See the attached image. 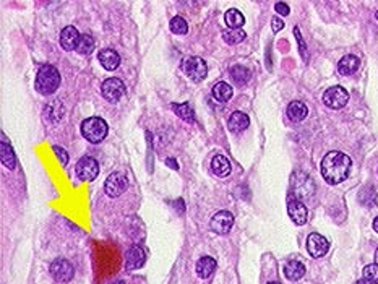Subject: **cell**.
Masks as SVG:
<instances>
[{"instance_id": "cell-3", "label": "cell", "mask_w": 378, "mask_h": 284, "mask_svg": "<svg viewBox=\"0 0 378 284\" xmlns=\"http://www.w3.org/2000/svg\"><path fill=\"white\" fill-rule=\"evenodd\" d=\"M107 132H109V127L101 117H89L81 122V135L89 143H101L107 136Z\"/></svg>"}, {"instance_id": "cell-11", "label": "cell", "mask_w": 378, "mask_h": 284, "mask_svg": "<svg viewBox=\"0 0 378 284\" xmlns=\"http://www.w3.org/2000/svg\"><path fill=\"white\" fill-rule=\"evenodd\" d=\"M307 250L313 258H321L329 250V242L323 235L312 232L307 237Z\"/></svg>"}, {"instance_id": "cell-25", "label": "cell", "mask_w": 378, "mask_h": 284, "mask_svg": "<svg viewBox=\"0 0 378 284\" xmlns=\"http://www.w3.org/2000/svg\"><path fill=\"white\" fill-rule=\"evenodd\" d=\"M230 76L237 84H244L250 80V70L244 65H234L230 68Z\"/></svg>"}, {"instance_id": "cell-28", "label": "cell", "mask_w": 378, "mask_h": 284, "mask_svg": "<svg viewBox=\"0 0 378 284\" xmlns=\"http://www.w3.org/2000/svg\"><path fill=\"white\" fill-rule=\"evenodd\" d=\"M92 51H94V39L89 34H81L76 52L81 54V56H89Z\"/></svg>"}, {"instance_id": "cell-35", "label": "cell", "mask_w": 378, "mask_h": 284, "mask_svg": "<svg viewBox=\"0 0 378 284\" xmlns=\"http://www.w3.org/2000/svg\"><path fill=\"white\" fill-rule=\"evenodd\" d=\"M166 164L171 167V169H174V171H179V164H177V161L174 158H167L166 159Z\"/></svg>"}, {"instance_id": "cell-36", "label": "cell", "mask_w": 378, "mask_h": 284, "mask_svg": "<svg viewBox=\"0 0 378 284\" xmlns=\"http://www.w3.org/2000/svg\"><path fill=\"white\" fill-rule=\"evenodd\" d=\"M356 284H376V282H375V281H370V279H365V278H362V279L356 281Z\"/></svg>"}, {"instance_id": "cell-8", "label": "cell", "mask_w": 378, "mask_h": 284, "mask_svg": "<svg viewBox=\"0 0 378 284\" xmlns=\"http://www.w3.org/2000/svg\"><path fill=\"white\" fill-rule=\"evenodd\" d=\"M128 187V180H127V175L122 174V172H114L111 174L109 177L106 180V194L107 197L111 198H117L120 197L123 192L127 190Z\"/></svg>"}, {"instance_id": "cell-24", "label": "cell", "mask_w": 378, "mask_h": 284, "mask_svg": "<svg viewBox=\"0 0 378 284\" xmlns=\"http://www.w3.org/2000/svg\"><path fill=\"white\" fill-rule=\"evenodd\" d=\"M224 20H226V25L229 26V29H241L245 23L244 15L235 9L227 10L224 15Z\"/></svg>"}, {"instance_id": "cell-31", "label": "cell", "mask_w": 378, "mask_h": 284, "mask_svg": "<svg viewBox=\"0 0 378 284\" xmlns=\"http://www.w3.org/2000/svg\"><path fill=\"white\" fill-rule=\"evenodd\" d=\"M294 34H296V39H297V44H299V51H300V56H302L304 60H307V45L302 39V34H300L299 28H294Z\"/></svg>"}, {"instance_id": "cell-4", "label": "cell", "mask_w": 378, "mask_h": 284, "mask_svg": "<svg viewBox=\"0 0 378 284\" xmlns=\"http://www.w3.org/2000/svg\"><path fill=\"white\" fill-rule=\"evenodd\" d=\"M182 70L183 73L188 76L192 81L200 83L205 80V76L208 73V67L206 62L200 57H187L182 62Z\"/></svg>"}, {"instance_id": "cell-34", "label": "cell", "mask_w": 378, "mask_h": 284, "mask_svg": "<svg viewBox=\"0 0 378 284\" xmlns=\"http://www.w3.org/2000/svg\"><path fill=\"white\" fill-rule=\"evenodd\" d=\"M271 28H273V31H274V33L281 31V29L284 28V21H282L281 18L274 17V18L271 20Z\"/></svg>"}, {"instance_id": "cell-15", "label": "cell", "mask_w": 378, "mask_h": 284, "mask_svg": "<svg viewBox=\"0 0 378 284\" xmlns=\"http://www.w3.org/2000/svg\"><path fill=\"white\" fill-rule=\"evenodd\" d=\"M98 60H99V64L103 65V68H106V70H109V72L115 70V68L120 65V56L112 49L99 51Z\"/></svg>"}, {"instance_id": "cell-13", "label": "cell", "mask_w": 378, "mask_h": 284, "mask_svg": "<svg viewBox=\"0 0 378 284\" xmlns=\"http://www.w3.org/2000/svg\"><path fill=\"white\" fill-rule=\"evenodd\" d=\"M81 34L76 31L75 26H65L60 33V45L64 51H76Z\"/></svg>"}, {"instance_id": "cell-38", "label": "cell", "mask_w": 378, "mask_h": 284, "mask_svg": "<svg viewBox=\"0 0 378 284\" xmlns=\"http://www.w3.org/2000/svg\"><path fill=\"white\" fill-rule=\"evenodd\" d=\"M375 263L378 265V249H376V252H375Z\"/></svg>"}, {"instance_id": "cell-17", "label": "cell", "mask_w": 378, "mask_h": 284, "mask_svg": "<svg viewBox=\"0 0 378 284\" xmlns=\"http://www.w3.org/2000/svg\"><path fill=\"white\" fill-rule=\"evenodd\" d=\"M360 67V60L359 57L352 56V54H348V56H344L341 60H339L338 64V70L341 75H352L359 70Z\"/></svg>"}, {"instance_id": "cell-10", "label": "cell", "mask_w": 378, "mask_h": 284, "mask_svg": "<svg viewBox=\"0 0 378 284\" xmlns=\"http://www.w3.org/2000/svg\"><path fill=\"white\" fill-rule=\"evenodd\" d=\"M125 91H127L125 84L119 78H107L101 86L103 96L111 103H117L119 99L125 94Z\"/></svg>"}, {"instance_id": "cell-5", "label": "cell", "mask_w": 378, "mask_h": 284, "mask_svg": "<svg viewBox=\"0 0 378 284\" xmlns=\"http://www.w3.org/2000/svg\"><path fill=\"white\" fill-rule=\"evenodd\" d=\"M75 172L78 175V179L83 182H91L98 177L99 174V164L94 158L91 156H84L81 158L75 166Z\"/></svg>"}, {"instance_id": "cell-21", "label": "cell", "mask_w": 378, "mask_h": 284, "mask_svg": "<svg viewBox=\"0 0 378 284\" xmlns=\"http://www.w3.org/2000/svg\"><path fill=\"white\" fill-rule=\"evenodd\" d=\"M0 153H2V163L7 169H13L17 166V158H15V153L12 147L9 145L5 133H2V145H0Z\"/></svg>"}, {"instance_id": "cell-40", "label": "cell", "mask_w": 378, "mask_h": 284, "mask_svg": "<svg viewBox=\"0 0 378 284\" xmlns=\"http://www.w3.org/2000/svg\"><path fill=\"white\" fill-rule=\"evenodd\" d=\"M114 284H125V282H123V281H117V282H114Z\"/></svg>"}, {"instance_id": "cell-23", "label": "cell", "mask_w": 378, "mask_h": 284, "mask_svg": "<svg viewBox=\"0 0 378 284\" xmlns=\"http://www.w3.org/2000/svg\"><path fill=\"white\" fill-rule=\"evenodd\" d=\"M288 116L292 122H302L308 116V109L304 103L300 101H292L288 106Z\"/></svg>"}, {"instance_id": "cell-14", "label": "cell", "mask_w": 378, "mask_h": 284, "mask_svg": "<svg viewBox=\"0 0 378 284\" xmlns=\"http://www.w3.org/2000/svg\"><path fill=\"white\" fill-rule=\"evenodd\" d=\"M145 265V250L140 245H132L125 253V268L127 270H136Z\"/></svg>"}, {"instance_id": "cell-22", "label": "cell", "mask_w": 378, "mask_h": 284, "mask_svg": "<svg viewBox=\"0 0 378 284\" xmlns=\"http://www.w3.org/2000/svg\"><path fill=\"white\" fill-rule=\"evenodd\" d=\"M213 98L216 99V101H219V103H227L230 98H232V94H234V91H232V86L230 84H227V83H224V81H219V83H216L214 86H213Z\"/></svg>"}, {"instance_id": "cell-39", "label": "cell", "mask_w": 378, "mask_h": 284, "mask_svg": "<svg viewBox=\"0 0 378 284\" xmlns=\"http://www.w3.org/2000/svg\"><path fill=\"white\" fill-rule=\"evenodd\" d=\"M268 284H281V282H277V281H273V282H268Z\"/></svg>"}, {"instance_id": "cell-32", "label": "cell", "mask_w": 378, "mask_h": 284, "mask_svg": "<svg viewBox=\"0 0 378 284\" xmlns=\"http://www.w3.org/2000/svg\"><path fill=\"white\" fill-rule=\"evenodd\" d=\"M54 153H56V156H57V159L62 163V166H67V163H68L67 151L64 148H60V147H54Z\"/></svg>"}, {"instance_id": "cell-18", "label": "cell", "mask_w": 378, "mask_h": 284, "mask_svg": "<svg viewBox=\"0 0 378 284\" xmlns=\"http://www.w3.org/2000/svg\"><path fill=\"white\" fill-rule=\"evenodd\" d=\"M230 169H232V166H230L229 159L224 158V156H214L213 161H211V171L214 175H218V177H227V175L230 174Z\"/></svg>"}, {"instance_id": "cell-37", "label": "cell", "mask_w": 378, "mask_h": 284, "mask_svg": "<svg viewBox=\"0 0 378 284\" xmlns=\"http://www.w3.org/2000/svg\"><path fill=\"white\" fill-rule=\"evenodd\" d=\"M373 231H375V232H378V216L373 219Z\"/></svg>"}, {"instance_id": "cell-9", "label": "cell", "mask_w": 378, "mask_h": 284, "mask_svg": "<svg viewBox=\"0 0 378 284\" xmlns=\"http://www.w3.org/2000/svg\"><path fill=\"white\" fill-rule=\"evenodd\" d=\"M288 213H289V218L294 221V224L304 226L307 222V218H308L307 206L292 194L288 197Z\"/></svg>"}, {"instance_id": "cell-2", "label": "cell", "mask_w": 378, "mask_h": 284, "mask_svg": "<svg viewBox=\"0 0 378 284\" xmlns=\"http://www.w3.org/2000/svg\"><path fill=\"white\" fill-rule=\"evenodd\" d=\"M59 84H60V73L57 68L52 65H42L36 76V89L41 94L49 96L52 93H56Z\"/></svg>"}, {"instance_id": "cell-27", "label": "cell", "mask_w": 378, "mask_h": 284, "mask_svg": "<svg viewBox=\"0 0 378 284\" xmlns=\"http://www.w3.org/2000/svg\"><path fill=\"white\" fill-rule=\"evenodd\" d=\"M245 37H247V34L242 31V29H226V31H222V39L230 45L242 42Z\"/></svg>"}, {"instance_id": "cell-6", "label": "cell", "mask_w": 378, "mask_h": 284, "mask_svg": "<svg viewBox=\"0 0 378 284\" xmlns=\"http://www.w3.org/2000/svg\"><path fill=\"white\" fill-rule=\"evenodd\" d=\"M349 101V93L343 86H331L323 94V103L329 109H341Z\"/></svg>"}, {"instance_id": "cell-41", "label": "cell", "mask_w": 378, "mask_h": 284, "mask_svg": "<svg viewBox=\"0 0 378 284\" xmlns=\"http://www.w3.org/2000/svg\"><path fill=\"white\" fill-rule=\"evenodd\" d=\"M375 18H376V20H378V12H376V13H375Z\"/></svg>"}, {"instance_id": "cell-20", "label": "cell", "mask_w": 378, "mask_h": 284, "mask_svg": "<svg viewBox=\"0 0 378 284\" xmlns=\"http://www.w3.org/2000/svg\"><path fill=\"white\" fill-rule=\"evenodd\" d=\"M216 266H218V263H216V260L213 257H203L197 263V274H198V278H202V279L210 278V276L214 273Z\"/></svg>"}, {"instance_id": "cell-1", "label": "cell", "mask_w": 378, "mask_h": 284, "mask_svg": "<svg viewBox=\"0 0 378 284\" xmlns=\"http://www.w3.org/2000/svg\"><path fill=\"white\" fill-rule=\"evenodd\" d=\"M352 161L348 155H344L341 151H329L325 158L321 159V175L329 185H336L341 183L349 177Z\"/></svg>"}, {"instance_id": "cell-19", "label": "cell", "mask_w": 378, "mask_h": 284, "mask_svg": "<svg viewBox=\"0 0 378 284\" xmlns=\"http://www.w3.org/2000/svg\"><path fill=\"white\" fill-rule=\"evenodd\" d=\"M305 274V266L304 263H300L299 260H291L286 265H284V276L291 281H297Z\"/></svg>"}, {"instance_id": "cell-30", "label": "cell", "mask_w": 378, "mask_h": 284, "mask_svg": "<svg viewBox=\"0 0 378 284\" xmlns=\"http://www.w3.org/2000/svg\"><path fill=\"white\" fill-rule=\"evenodd\" d=\"M362 273H364V278H365V279H370V281L378 282V265H376V263H373V265H367Z\"/></svg>"}, {"instance_id": "cell-26", "label": "cell", "mask_w": 378, "mask_h": 284, "mask_svg": "<svg viewBox=\"0 0 378 284\" xmlns=\"http://www.w3.org/2000/svg\"><path fill=\"white\" fill-rule=\"evenodd\" d=\"M172 111H174L182 120H185V122H195V114H194V111L190 109V106H188L187 103L172 104Z\"/></svg>"}, {"instance_id": "cell-12", "label": "cell", "mask_w": 378, "mask_h": 284, "mask_svg": "<svg viewBox=\"0 0 378 284\" xmlns=\"http://www.w3.org/2000/svg\"><path fill=\"white\" fill-rule=\"evenodd\" d=\"M210 226H211L213 232L219 234V235H224V234H227L230 231V229H232L234 216L229 211H219V213H216L213 216Z\"/></svg>"}, {"instance_id": "cell-33", "label": "cell", "mask_w": 378, "mask_h": 284, "mask_svg": "<svg viewBox=\"0 0 378 284\" xmlns=\"http://www.w3.org/2000/svg\"><path fill=\"white\" fill-rule=\"evenodd\" d=\"M274 10L279 13V15H282V17H288L289 15V5L288 4H284V2H277L276 5H274Z\"/></svg>"}, {"instance_id": "cell-29", "label": "cell", "mask_w": 378, "mask_h": 284, "mask_svg": "<svg viewBox=\"0 0 378 284\" xmlns=\"http://www.w3.org/2000/svg\"><path fill=\"white\" fill-rule=\"evenodd\" d=\"M171 31L174 34H179V36H183L188 33V25L187 21H185V18L182 17H174L171 20Z\"/></svg>"}, {"instance_id": "cell-7", "label": "cell", "mask_w": 378, "mask_h": 284, "mask_svg": "<svg viewBox=\"0 0 378 284\" xmlns=\"http://www.w3.org/2000/svg\"><path fill=\"white\" fill-rule=\"evenodd\" d=\"M49 271L52 274V278L59 281V282H68L75 274V268L72 266L70 262H67L64 258H57L54 260L49 266Z\"/></svg>"}, {"instance_id": "cell-16", "label": "cell", "mask_w": 378, "mask_h": 284, "mask_svg": "<svg viewBox=\"0 0 378 284\" xmlns=\"http://www.w3.org/2000/svg\"><path fill=\"white\" fill-rule=\"evenodd\" d=\"M250 125V119L247 114L241 112V111H235L230 114L229 117V122H227V127L232 133H241L244 132V130Z\"/></svg>"}]
</instances>
